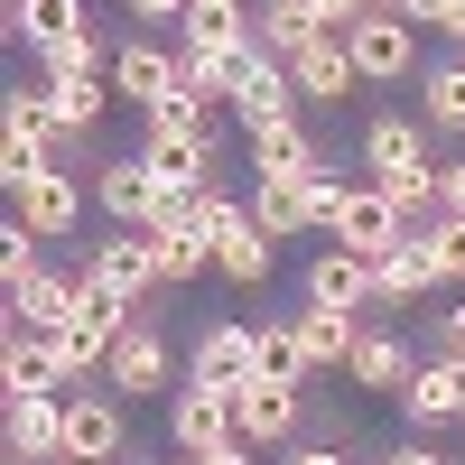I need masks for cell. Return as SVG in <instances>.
Here are the masks:
<instances>
[{
	"label": "cell",
	"mask_w": 465,
	"mask_h": 465,
	"mask_svg": "<svg viewBox=\"0 0 465 465\" xmlns=\"http://www.w3.org/2000/svg\"><path fill=\"white\" fill-rule=\"evenodd\" d=\"M363 168L372 186L391 196L410 223L438 214V159H429V122H410V112H372L363 122Z\"/></svg>",
	"instance_id": "obj_1"
},
{
	"label": "cell",
	"mask_w": 465,
	"mask_h": 465,
	"mask_svg": "<svg viewBox=\"0 0 465 465\" xmlns=\"http://www.w3.org/2000/svg\"><path fill=\"white\" fill-rule=\"evenodd\" d=\"M196 223H205V242H214V270H223V280H242V289H261V280H270L280 242L252 223V205H242V196L205 186V196H196Z\"/></svg>",
	"instance_id": "obj_2"
},
{
	"label": "cell",
	"mask_w": 465,
	"mask_h": 465,
	"mask_svg": "<svg viewBox=\"0 0 465 465\" xmlns=\"http://www.w3.org/2000/svg\"><path fill=\"white\" fill-rule=\"evenodd\" d=\"M103 391H122V401H168L177 391V354H168V335H159V317H131V335L112 344V363H103Z\"/></svg>",
	"instance_id": "obj_3"
},
{
	"label": "cell",
	"mask_w": 465,
	"mask_h": 465,
	"mask_svg": "<svg viewBox=\"0 0 465 465\" xmlns=\"http://www.w3.org/2000/svg\"><path fill=\"white\" fill-rule=\"evenodd\" d=\"M326 242L335 252H363V261H381V252H401L410 242V214L381 196V186L363 177V186H344L335 196V214H326Z\"/></svg>",
	"instance_id": "obj_4"
},
{
	"label": "cell",
	"mask_w": 465,
	"mask_h": 465,
	"mask_svg": "<svg viewBox=\"0 0 465 465\" xmlns=\"http://www.w3.org/2000/svg\"><path fill=\"white\" fill-rule=\"evenodd\" d=\"M344 56H354L363 84H410V74H419V19H401V10H363L354 28H344Z\"/></svg>",
	"instance_id": "obj_5"
},
{
	"label": "cell",
	"mask_w": 465,
	"mask_h": 465,
	"mask_svg": "<svg viewBox=\"0 0 465 465\" xmlns=\"http://www.w3.org/2000/svg\"><path fill=\"white\" fill-rule=\"evenodd\" d=\"M122 447H131V401H122V391H84V381H74V391H65V456L112 465Z\"/></svg>",
	"instance_id": "obj_6"
},
{
	"label": "cell",
	"mask_w": 465,
	"mask_h": 465,
	"mask_svg": "<svg viewBox=\"0 0 465 465\" xmlns=\"http://www.w3.org/2000/svg\"><path fill=\"white\" fill-rule=\"evenodd\" d=\"M168 438L177 456H214L242 438V419H232V391H214V381H177L168 391Z\"/></svg>",
	"instance_id": "obj_7"
},
{
	"label": "cell",
	"mask_w": 465,
	"mask_h": 465,
	"mask_svg": "<svg viewBox=\"0 0 465 465\" xmlns=\"http://www.w3.org/2000/svg\"><path fill=\"white\" fill-rule=\"evenodd\" d=\"M232 419H242V438L252 447H298V429H307V381H242L232 391Z\"/></svg>",
	"instance_id": "obj_8"
},
{
	"label": "cell",
	"mask_w": 465,
	"mask_h": 465,
	"mask_svg": "<svg viewBox=\"0 0 465 465\" xmlns=\"http://www.w3.org/2000/svg\"><path fill=\"white\" fill-rule=\"evenodd\" d=\"M10 214L37 232V242H65V232L84 223V186H74V168H56V159H47L37 177H19V186H10Z\"/></svg>",
	"instance_id": "obj_9"
},
{
	"label": "cell",
	"mask_w": 465,
	"mask_h": 465,
	"mask_svg": "<svg viewBox=\"0 0 465 465\" xmlns=\"http://www.w3.org/2000/svg\"><path fill=\"white\" fill-rule=\"evenodd\" d=\"M177 84H186L177 47H159V37H122V47H112V94H122L131 112H159Z\"/></svg>",
	"instance_id": "obj_10"
},
{
	"label": "cell",
	"mask_w": 465,
	"mask_h": 465,
	"mask_svg": "<svg viewBox=\"0 0 465 465\" xmlns=\"http://www.w3.org/2000/svg\"><path fill=\"white\" fill-rule=\"evenodd\" d=\"M94 205L112 232H149V214H159V177H149V159L131 149V159H103L94 168Z\"/></svg>",
	"instance_id": "obj_11"
},
{
	"label": "cell",
	"mask_w": 465,
	"mask_h": 465,
	"mask_svg": "<svg viewBox=\"0 0 465 465\" xmlns=\"http://www.w3.org/2000/svg\"><path fill=\"white\" fill-rule=\"evenodd\" d=\"M186 381H214V391H242V381H261V326H205L196 354H186Z\"/></svg>",
	"instance_id": "obj_12"
},
{
	"label": "cell",
	"mask_w": 465,
	"mask_h": 465,
	"mask_svg": "<svg viewBox=\"0 0 465 465\" xmlns=\"http://www.w3.org/2000/svg\"><path fill=\"white\" fill-rule=\"evenodd\" d=\"M289 84H298V103H317V112H344L363 74H354V56H344V37L326 28V37H307V47L289 56Z\"/></svg>",
	"instance_id": "obj_13"
},
{
	"label": "cell",
	"mask_w": 465,
	"mask_h": 465,
	"mask_svg": "<svg viewBox=\"0 0 465 465\" xmlns=\"http://www.w3.org/2000/svg\"><path fill=\"white\" fill-rule=\"evenodd\" d=\"M84 270H94L112 298H131V307H149V298H159V261H149V232H103Z\"/></svg>",
	"instance_id": "obj_14"
},
{
	"label": "cell",
	"mask_w": 465,
	"mask_h": 465,
	"mask_svg": "<svg viewBox=\"0 0 465 465\" xmlns=\"http://www.w3.org/2000/svg\"><path fill=\"white\" fill-rule=\"evenodd\" d=\"M401 410H410V429H447V419H465V363L456 354H429V363L410 372Z\"/></svg>",
	"instance_id": "obj_15"
},
{
	"label": "cell",
	"mask_w": 465,
	"mask_h": 465,
	"mask_svg": "<svg viewBox=\"0 0 465 465\" xmlns=\"http://www.w3.org/2000/svg\"><path fill=\"white\" fill-rule=\"evenodd\" d=\"M10 456H19V465H56V456H65V391L10 401Z\"/></svg>",
	"instance_id": "obj_16"
},
{
	"label": "cell",
	"mask_w": 465,
	"mask_h": 465,
	"mask_svg": "<svg viewBox=\"0 0 465 465\" xmlns=\"http://www.w3.org/2000/svg\"><path fill=\"white\" fill-rule=\"evenodd\" d=\"M307 307H344V317H363V307H372V261L326 242L317 261H307Z\"/></svg>",
	"instance_id": "obj_17"
},
{
	"label": "cell",
	"mask_w": 465,
	"mask_h": 465,
	"mask_svg": "<svg viewBox=\"0 0 465 465\" xmlns=\"http://www.w3.org/2000/svg\"><path fill=\"white\" fill-rule=\"evenodd\" d=\"M298 354H307V372H344L354 363V344H363V317H344V307H298Z\"/></svg>",
	"instance_id": "obj_18"
},
{
	"label": "cell",
	"mask_w": 465,
	"mask_h": 465,
	"mask_svg": "<svg viewBox=\"0 0 465 465\" xmlns=\"http://www.w3.org/2000/svg\"><path fill=\"white\" fill-rule=\"evenodd\" d=\"M410 344L391 335V326H363V344H354V363H344V381H354V391H381V401H401L410 391Z\"/></svg>",
	"instance_id": "obj_19"
},
{
	"label": "cell",
	"mask_w": 465,
	"mask_h": 465,
	"mask_svg": "<svg viewBox=\"0 0 465 465\" xmlns=\"http://www.w3.org/2000/svg\"><path fill=\"white\" fill-rule=\"evenodd\" d=\"M74 307H84V280H65V270H37L28 289H10L19 335H56V326H74Z\"/></svg>",
	"instance_id": "obj_20"
},
{
	"label": "cell",
	"mask_w": 465,
	"mask_h": 465,
	"mask_svg": "<svg viewBox=\"0 0 465 465\" xmlns=\"http://www.w3.org/2000/svg\"><path fill=\"white\" fill-rule=\"evenodd\" d=\"M252 177H280V186H317V177H326V149L307 140V122H289V131H261V140H252Z\"/></svg>",
	"instance_id": "obj_21"
},
{
	"label": "cell",
	"mask_w": 465,
	"mask_h": 465,
	"mask_svg": "<svg viewBox=\"0 0 465 465\" xmlns=\"http://www.w3.org/2000/svg\"><path fill=\"white\" fill-rule=\"evenodd\" d=\"M232 122H242V140H261V131H289L298 122V84H289V65L270 56L252 84H242V103H232Z\"/></svg>",
	"instance_id": "obj_22"
},
{
	"label": "cell",
	"mask_w": 465,
	"mask_h": 465,
	"mask_svg": "<svg viewBox=\"0 0 465 465\" xmlns=\"http://www.w3.org/2000/svg\"><path fill=\"white\" fill-rule=\"evenodd\" d=\"M429 289H438V261H429V242H419V223H410V242L372 261V307H410Z\"/></svg>",
	"instance_id": "obj_23"
},
{
	"label": "cell",
	"mask_w": 465,
	"mask_h": 465,
	"mask_svg": "<svg viewBox=\"0 0 465 465\" xmlns=\"http://www.w3.org/2000/svg\"><path fill=\"white\" fill-rule=\"evenodd\" d=\"M74 28H94V10H84V0H10V37H19V47H37V56H47V47H65Z\"/></svg>",
	"instance_id": "obj_24"
},
{
	"label": "cell",
	"mask_w": 465,
	"mask_h": 465,
	"mask_svg": "<svg viewBox=\"0 0 465 465\" xmlns=\"http://www.w3.org/2000/svg\"><path fill=\"white\" fill-rule=\"evenodd\" d=\"M252 223L270 232V242H298V232H317V214H307V186H280V177H252Z\"/></svg>",
	"instance_id": "obj_25"
},
{
	"label": "cell",
	"mask_w": 465,
	"mask_h": 465,
	"mask_svg": "<svg viewBox=\"0 0 465 465\" xmlns=\"http://www.w3.org/2000/svg\"><path fill=\"white\" fill-rule=\"evenodd\" d=\"M252 37H261V47H270V56L289 65V56L307 47V37H326V19L307 10V0H261V19H252ZM335 37H344V28H335Z\"/></svg>",
	"instance_id": "obj_26"
},
{
	"label": "cell",
	"mask_w": 465,
	"mask_h": 465,
	"mask_svg": "<svg viewBox=\"0 0 465 465\" xmlns=\"http://www.w3.org/2000/svg\"><path fill=\"white\" fill-rule=\"evenodd\" d=\"M419 122L429 131H465V56L419 65Z\"/></svg>",
	"instance_id": "obj_27"
},
{
	"label": "cell",
	"mask_w": 465,
	"mask_h": 465,
	"mask_svg": "<svg viewBox=\"0 0 465 465\" xmlns=\"http://www.w3.org/2000/svg\"><path fill=\"white\" fill-rule=\"evenodd\" d=\"M214 112L223 103H205V94H168L159 112H140V140H214Z\"/></svg>",
	"instance_id": "obj_28"
},
{
	"label": "cell",
	"mask_w": 465,
	"mask_h": 465,
	"mask_svg": "<svg viewBox=\"0 0 465 465\" xmlns=\"http://www.w3.org/2000/svg\"><path fill=\"white\" fill-rule=\"evenodd\" d=\"M0 381H10V401H28V391H74V381L47 363V344H37V335H10V354H0Z\"/></svg>",
	"instance_id": "obj_29"
},
{
	"label": "cell",
	"mask_w": 465,
	"mask_h": 465,
	"mask_svg": "<svg viewBox=\"0 0 465 465\" xmlns=\"http://www.w3.org/2000/svg\"><path fill=\"white\" fill-rule=\"evenodd\" d=\"M149 261H159V289H186L214 261V242H205V232H149Z\"/></svg>",
	"instance_id": "obj_30"
},
{
	"label": "cell",
	"mask_w": 465,
	"mask_h": 465,
	"mask_svg": "<svg viewBox=\"0 0 465 465\" xmlns=\"http://www.w3.org/2000/svg\"><path fill=\"white\" fill-rule=\"evenodd\" d=\"M37 65H47V84H65V74H103V65H112V47H103V28H74L65 47H47Z\"/></svg>",
	"instance_id": "obj_31"
},
{
	"label": "cell",
	"mask_w": 465,
	"mask_h": 465,
	"mask_svg": "<svg viewBox=\"0 0 465 465\" xmlns=\"http://www.w3.org/2000/svg\"><path fill=\"white\" fill-rule=\"evenodd\" d=\"M261 372L270 381H307V354H298V326L289 317H261Z\"/></svg>",
	"instance_id": "obj_32"
},
{
	"label": "cell",
	"mask_w": 465,
	"mask_h": 465,
	"mask_svg": "<svg viewBox=\"0 0 465 465\" xmlns=\"http://www.w3.org/2000/svg\"><path fill=\"white\" fill-rule=\"evenodd\" d=\"M37 252H47V242H37V232L10 214V232H0V289H28L37 280V270H47V261H37Z\"/></svg>",
	"instance_id": "obj_33"
},
{
	"label": "cell",
	"mask_w": 465,
	"mask_h": 465,
	"mask_svg": "<svg viewBox=\"0 0 465 465\" xmlns=\"http://www.w3.org/2000/svg\"><path fill=\"white\" fill-rule=\"evenodd\" d=\"M419 242H429L438 280H465V223H456V214H429V223H419Z\"/></svg>",
	"instance_id": "obj_34"
},
{
	"label": "cell",
	"mask_w": 465,
	"mask_h": 465,
	"mask_svg": "<svg viewBox=\"0 0 465 465\" xmlns=\"http://www.w3.org/2000/svg\"><path fill=\"white\" fill-rule=\"evenodd\" d=\"M429 344H438V354H456V363H465V298H456V307H438V317H429Z\"/></svg>",
	"instance_id": "obj_35"
},
{
	"label": "cell",
	"mask_w": 465,
	"mask_h": 465,
	"mask_svg": "<svg viewBox=\"0 0 465 465\" xmlns=\"http://www.w3.org/2000/svg\"><path fill=\"white\" fill-rule=\"evenodd\" d=\"M438 214L465 223V159H438Z\"/></svg>",
	"instance_id": "obj_36"
},
{
	"label": "cell",
	"mask_w": 465,
	"mask_h": 465,
	"mask_svg": "<svg viewBox=\"0 0 465 465\" xmlns=\"http://www.w3.org/2000/svg\"><path fill=\"white\" fill-rule=\"evenodd\" d=\"M122 10H131V19H140V28H177V19H186V10H196V0H122Z\"/></svg>",
	"instance_id": "obj_37"
},
{
	"label": "cell",
	"mask_w": 465,
	"mask_h": 465,
	"mask_svg": "<svg viewBox=\"0 0 465 465\" xmlns=\"http://www.w3.org/2000/svg\"><path fill=\"white\" fill-rule=\"evenodd\" d=\"M280 465H344V447H326V438H298V447H280Z\"/></svg>",
	"instance_id": "obj_38"
},
{
	"label": "cell",
	"mask_w": 465,
	"mask_h": 465,
	"mask_svg": "<svg viewBox=\"0 0 465 465\" xmlns=\"http://www.w3.org/2000/svg\"><path fill=\"white\" fill-rule=\"evenodd\" d=\"M186 465H261V447H252V438H232V447H214V456H186Z\"/></svg>",
	"instance_id": "obj_39"
},
{
	"label": "cell",
	"mask_w": 465,
	"mask_h": 465,
	"mask_svg": "<svg viewBox=\"0 0 465 465\" xmlns=\"http://www.w3.org/2000/svg\"><path fill=\"white\" fill-rule=\"evenodd\" d=\"M307 10H317L326 28H354V19H363V0H307Z\"/></svg>",
	"instance_id": "obj_40"
},
{
	"label": "cell",
	"mask_w": 465,
	"mask_h": 465,
	"mask_svg": "<svg viewBox=\"0 0 465 465\" xmlns=\"http://www.w3.org/2000/svg\"><path fill=\"white\" fill-rule=\"evenodd\" d=\"M438 28L456 37V56H465V0H447V10H438Z\"/></svg>",
	"instance_id": "obj_41"
},
{
	"label": "cell",
	"mask_w": 465,
	"mask_h": 465,
	"mask_svg": "<svg viewBox=\"0 0 465 465\" xmlns=\"http://www.w3.org/2000/svg\"><path fill=\"white\" fill-rule=\"evenodd\" d=\"M438 10L447 0H401V19H419V28H438Z\"/></svg>",
	"instance_id": "obj_42"
},
{
	"label": "cell",
	"mask_w": 465,
	"mask_h": 465,
	"mask_svg": "<svg viewBox=\"0 0 465 465\" xmlns=\"http://www.w3.org/2000/svg\"><path fill=\"white\" fill-rule=\"evenodd\" d=\"M391 465H447L438 447H391Z\"/></svg>",
	"instance_id": "obj_43"
},
{
	"label": "cell",
	"mask_w": 465,
	"mask_h": 465,
	"mask_svg": "<svg viewBox=\"0 0 465 465\" xmlns=\"http://www.w3.org/2000/svg\"><path fill=\"white\" fill-rule=\"evenodd\" d=\"M196 10H252V0H196Z\"/></svg>",
	"instance_id": "obj_44"
},
{
	"label": "cell",
	"mask_w": 465,
	"mask_h": 465,
	"mask_svg": "<svg viewBox=\"0 0 465 465\" xmlns=\"http://www.w3.org/2000/svg\"><path fill=\"white\" fill-rule=\"evenodd\" d=\"M363 10H401V0H363Z\"/></svg>",
	"instance_id": "obj_45"
},
{
	"label": "cell",
	"mask_w": 465,
	"mask_h": 465,
	"mask_svg": "<svg viewBox=\"0 0 465 465\" xmlns=\"http://www.w3.org/2000/svg\"><path fill=\"white\" fill-rule=\"evenodd\" d=\"M56 465H84V456H56Z\"/></svg>",
	"instance_id": "obj_46"
},
{
	"label": "cell",
	"mask_w": 465,
	"mask_h": 465,
	"mask_svg": "<svg viewBox=\"0 0 465 465\" xmlns=\"http://www.w3.org/2000/svg\"><path fill=\"white\" fill-rule=\"evenodd\" d=\"M10 465H19V456H10Z\"/></svg>",
	"instance_id": "obj_47"
}]
</instances>
